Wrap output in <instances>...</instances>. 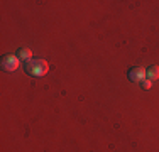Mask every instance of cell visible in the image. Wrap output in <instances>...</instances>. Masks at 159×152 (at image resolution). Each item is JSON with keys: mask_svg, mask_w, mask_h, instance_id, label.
<instances>
[{"mask_svg": "<svg viewBox=\"0 0 159 152\" xmlns=\"http://www.w3.org/2000/svg\"><path fill=\"white\" fill-rule=\"evenodd\" d=\"M24 69H25V73L34 76V78H41V76L48 74L49 66L44 59H31L24 64Z\"/></svg>", "mask_w": 159, "mask_h": 152, "instance_id": "6da1fadb", "label": "cell"}, {"mask_svg": "<svg viewBox=\"0 0 159 152\" xmlns=\"http://www.w3.org/2000/svg\"><path fill=\"white\" fill-rule=\"evenodd\" d=\"M19 59L17 56L14 54H5L2 58V63H0V66H2V69L5 71V73H12V71H16L19 68Z\"/></svg>", "mask_w": 159, "mask_h": 152, "instance_id": "7a4b0ae2", "label": "cell"}, {"mask_svg": "<svg viewBox=\"0 0 159 152\" xmlns=\"http://www.w3.org/2000/svg\"><path fill=\"white\" fill-rule=\"evenodd\" d=\"M129 79L130 81H134V83H141L144 78H146V69L144 68H139V66H135V68H130L129 69Z\"/></svg>", "mask_w": 159, "mask_h": 152, "instance_id": "3957f363", "label": "cell"}, {"mask_svg": "<svg viewBox=\"0 0 159 152\" xmlns=\"http://www.w3.org/2000/svg\"><path fill=\"white\" fill-rule=\"evenodd\" d=\"M17 58L20 59V61H24V63H27V61H31L32 58V52H31V49H27V47H20L17 51Z\"/></svg>", "mask_w": 159, "mask_h": 152, "instance_id": "277c9868", "label": "cell"}, {"mask_svg": "<svg viewBox=\"0 0 159 152\" xmlns=\"http://www.w3.org/2000/svg\"><path fill=\"white\" fill-rule=\"evenodd\" d=\"M146 76L147 79H151V81H154V79H159V66H151L146 69Z\"/></svg>", "mask_w": 159, "mask_h": 152, "instance_id": "5b68a950", "label": "cell"}, {"mask_svg": "<svg viewBox=\"0 0 159 152\" xmlns=\"http://www.w3.org/2000/svg\"><path fill=\"white\" fill-rule=\"evenodd\" d=\"M141 86H142L144 90H151V88H152V81H151V79H146V78H144L142 81H141Z\"/></svg>", "mask_w": 159, "mask_h": 152, "instance_id": "8992f818", "label": "cell"}]
</instances>
